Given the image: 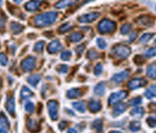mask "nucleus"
Instances as JSON below:
<instances>
[{
	"label": "nucleus",
	"mask_w": 156,
	"mask_h": 133,
	"mask_svg": "<svg viewBox=\"0 0 156 133\" xmlns=\"http://www.w3.org/2000/svg\"><path fill=\"white\" fill-rule=\"evenodd\" d=\"M58 13L55 11L46 12L40 15H37L34 17V25L37 27H45L54 24L57 20Z\"/></svg>",
	"instance_id": "f257e3e1"
},
{
	"label": "nucleus",
	"mask_w": 156,
	"mask_h": 133,
	"mask_svg": "<svg viewBox=\"0 0 156 133\" xmlns=\"http://www.w3.org/2000/svg\"><path fill=\"white\" fill-rule=\"evenodd\" d=\"M98 30L99 34H101V35L112 34L116 30V24L114 21L108 20V19H103L98 24Z\"/></svg>",
	"instance_id": "f03ea898"
},
{
	"label": "nucleus",
	"mask_w": 156,
	"mask_h": 133,
	"mask_svg": "<svg viewBox=\"0 0 156 133\" xmlns=\"http://www.w3.org/2000/svg\"><path fill=\"white\" fill-rule=\"evenodd\" d=\"M112 54L114 56H117L120 59H126L131 54V48L127 45L124 44H117L115 47H113L111 50Z\"/></svg>",
	"instance_id": "7ed1b4c3"
},
{
	"label": "nucleus",
	"mask_w": 156,
	"mask_h": 133,
	"mask_svg": "<svg viewBox=\"0 0 156 133\" xmlns=\"http://www.w3.org/2000/svg\"><path fill=\"white\" fill-rule=\"evenodd\" d=\"M47 109L50 118L52 120H57L59 118V104L56 101L51 100L47 102Z\"/></svg>",
	"instance_id": "20e7f679"
},
{
	"label": "nucleus",
	"mask_w": 156,
	"mask_h": 133,
	"mask_svg": "<svg viewBox=\"0 0 156 133\" xmlns=\"http://www.w3.org/2000/svg\"><path fill=\"white\" fill-rule=\"evenodd\" d=\"M36 66V58L34 56H28L21 62V68L24 72H32Z\"/></svg>",
	"instance_id": "39448f33"
},
{
	"label": "nucleus",
	"mask_w": 156,
	"mask_h": 133,
	"mask_svg": "<svg viewBox=\"0 0 156 133\" xmlns=\"http://www.w3.org/2000/svg\"><path fill=\"white\" fill-rule=\"evenodd\" d=\"M127 96H128V93L126 91H119L117 92H113L108 98V104L115 105V104L118 103L120 101L126 99Z\"/></svg>",
	"instance_id": "423d86ee"
},
{
	"label": "nucleus",
	"mask_w": 156,
	"mask_h": 133,
	"mask_svg": "<svg viewBox=\"0 0 156 133\" xmlns=\"http://www.w3.org/2000/svg\"><path fill=\"white\" fill-rule=\"evenodd\" d=\"M100 17L99 13H89V14H84L82 16H80L78 17V20L80 23L83 24H88V23H92L98 19Z\"/></svg>",
	"instance_id": "0eeeda50"
},
{
	"label": "nucleus",
	"mask_w": 156,
	"mask_h": 133,
	"mask_svg": "<svg viewBox=\"0 0 156 133\" xmlns=\"http://www.w3.org/2000/svg\"><path fill=\"white\" fill-rule=\"evenodd\" d=\"M5 110L11 115L15 116L16 113V101L13 95H7L5 101Z\"/></svg>",
	"instance_id": "6e6552de"
},
{
	"label": "nucleus",
	"mask_w": 156,
	"mask_h": 133,
	"mask_svg": "<svg viewBox=\"0 0 156 133\" xmlns=\"http://www.w3.org/2000/svg\"><path fill=\"white\" fill-rule=\"evenodd\" d=\"M146 83L147 82L143 78H134L128 83V88L130 90H136V89L145 86Z\"/></svg>",
	"instance_id": "1a4fd4ad"
},
{
	"label": "nucleus",
	"mask_w": 156,
	"mask_h": 133,
	"mask_svg": "<svg viewBox=\"0 0 156 133\" xmlns=\"http://www.w3.org/2000/svg\"><path fill=\"white\" fill-rule=\"evenodd\" d=\"M129 71H123L121 72L115 73L113 75V77L111 78L112 82H114L115 83H123L126 79H127L129 77Z\"/></svg>",
	"instance_id": "9d476101"
},
{
	"label": "nucleus",
	"mask_w": 156,
	"mask_h": 133,
	"mask_svg": "<svg viewBox=\"0 0 156 133\" xmlns=\"http://www.w3.org/2000/svg\"><path fill=\"white\" fill-rule=\"evenodd\" d=\"M63 49V45L59 40H53L48 45V52L50 54H55Z\"/></svg>",
	"instance_id": "9b49d317"
},
{
	"label": "nucleus",
	"mask_w": 156,
	"mask_h": 133,
	"mask_svg": "<svg viewBox=\"0 0 156 133\" xmlns=\"http://www.w3.org/2000/svg\"><path fill=\"white\" fill-rule=\"evenodd\" d=\"M41 4H42V1H40V0H31V1H28L24 5V8L27 11L34 12V11H36L40 8Z\"/></svg>",
	"instance_id": "f8f14e48"
},
{
	"label": "nucleus",
	"mask_w": 156,
	"mask_h": 133,
	"mask_svg": "<svg viewBox=\"0 0 156 133\" xmlns=\"http://www.w3.org/2000/svg\"><path fill=\"white\" fill-rule=\"evenodd\" d=\"M126 109H127V106H126V103H124V102L119 103L118 102V103H116V105L115 106V108L112 111V116L113 117H117V116L123 114L124 112H126Z\"/></svg>",
	"instance_id": "ddd939ff"
},
{
	"label": "nucleus",
	"mask_w": 156,
	"mask_h": 133,
	"mask_svg": "<svg viewBox=\"0 0 156 133\" xmlns=\"http://www.w3.org/2000/svg\"><path fill=\"white\" fill-rule=\"evenodd\" d=\"M88 107H89V110L92 113H97L101 110L102 108V105H101V102H98V101H95V100H91L88 104Z\"/></svg>",
	"instance_id": "4468645a"
},
{
	"label": "nucleus",
	"mask_w": 156,
	"mask_h": 133,
	"mask_svg": "<svg viewBox=\"0 0 156 133\" xmlns=\"http://www.w3.org/2000/svg\"><path fill=\"white\" fill-rule=\"evenodd\" d=\"M137 23L140 25H143V26H145V27H151V26L154 25V20L148 16H143V17H139Z\"/></svg>",
	"instance_id": "2eb2a0df"
},
{
	"label": "nucleus",
	"mask_w": 156,
	"mask_h": 133,
	"mask_svg": "<svg viewBox=\"0 0 156 133\" xmlns=\"http://www.w3.org/2000/svg\"><path fill=\"white\" fill-rule=\"evenodd\" d=\"M9 27H10V30L12 31V33L14 35H18V34L22 33L23 31V28H24V26L22 24L18 22H11Z\"/></svg>",
	"instance_id": "dca6fc26"
},
{
	"label": "nucleus",
	"mask_w": 156,
	"mask_h": 133,
	"mask_svg": "<svg viewBox=\"0 0 156 133\" xmlns=\"http://www.w3.org/2000/svg\"><path fill=\"white\" fill-rule=\"evenodd\" d=\"M77 1L78 0H60L59 2H57L55 4V7L58 9H63L65 7L75 5Z\"/></svg>",
	"instance_id": "f3484780"
},
{
	"label": "nucleus",
	"mask_w": 156,
	"mask_h": 133,
	"mask_svg": "<svg viewBox=\"0 0 156 133\" xmlns=\"http://www.w3.org/2000/svg\"><path fill=\"white\" fill-rule=\"evenodd\" d=\"M41 79H42V76L40 74H32L27 78V82L32 87L36 88V86L40 83Z\"/></svg>",
	"instance_id": "a211bd4d"
},
{
	"label": "nucleus",
	"mask_w": 156,
	"mask_h": 133,
	"mask_svg": "<svg viewBox=\"0 0 156 133\" xmlns=\"http://www.w3.org/2000/svg\"><path fill=\"white\" fill-rule=\"evenodd\" d=\"M82 94L83 93H82L81 90L78 88H72L67 91V97L69 99H77V98L80 97Z\"/></svg>",
	"instance_id": "6ab92c4d"
},
{
	"label": "nucleus",
	"mask_w": 156,
	"mask_h": 133,
	"mask_svg": "<svg viewBox=\"0 0 156 133\" xmlns=\"http://www.w3.org/2000/svg\"><path fill=\"white\" fill-rule=\"evenodd\" d=\"M94 92L98 96H103L106 93V83L104 82L98 83L94 87Z\"/></svg>",
	"instance_id": "aec40b11"
},
{
	"label": "nucleus",
	"mask_w": 156,
	"mask_h": 133,
	"mask_svg": "<svg viewBox=\"0 0 156 133\" xmlns=\"http://www.w3.org/2000/svg\"><path fill=\"white\" fill-rule=\"evenodd\" d=\"M83 35L80 33V32H73L72 34H70L69 36H68V40L71 43H78V42H80L82 39H83Z\"/></svg>",
	"instance_id": "412c9836"
},
{
	"label": "nucleus",
	"mask_w": 156,
	"mask_h": 133,
	"mask_svg": "<svg viewBox=\"0 0 156 133\" xmlns=\"http://www.w3.org/2000/svg\"><path fill=\"white\" fill-rule=\"evenodd\" d=\"M91 129L98 131V132H102L103 131V121H102V120L101 119L95 120L91 124Z\"/></svg>",
	"instance_id": "4be33fe9"
},
{
	"label": "nucleus",
	"mask_w": 156,
	"mask_h": 133,
	"mask_svg": "<svg viewBox=\"0 0 156 133\" xmlns=\"http://www.w3.org/2000/svg\"><path fill=\"white\" fill-rule=\"evenodd\" d=\"M20 96L23 100H27V99H30L34 96V92L27 86H23V88L21 89Z\"/></svg>",
	"instance_id": "5701e85b"
},
{
	"label": "nucleus",
	"mask_w": 156,
	"mask_h": 133,
	"mask_svg": "<svg viewBox=\"0 0 156 133\" xmlns=\"http://www.w3.org/2000/svg\"><path fill=\"white\" fill-rule=\"evenodd\" d=\"M146 75L152 80L156 79V66L155 64H152L146 68Z\"/></svg>",
	"instance_id": "b1692460"
},
{
	"label": "nucleus",
	"mask_w": 156,
	"mask_h": 133,
	"mask_svg": "<svg viewBox=\"0 0 156 133\" xmlns=\"http://www.w3.org/2000/svg\"><path fill=\"white\" fill-rule=\"evenodd\" d=\"M26 125H27V128H28L29 131H39L40 130L39 123H38V121L36 120L29 119Z\"/></svg>",
	"instance_id": "393cba45"
},
{
	"label": "nucleus",
	"mask_w": 156,
	"mask_h": 133,
	"mask_svg": "<svg viewBox=\"0 0 156 133\" xmlns=\"http://www.w3.org/2000/svg\"><path fill=\"white\" fill-rule=\"evenodd\" d=\"M72 107L80 113H84L86 111V103L84 102H75L72 103Z\"/></svg>",
	"instance_id": "a878e982"
},
{
	"label": "nucleus",
	"mask_w": 156,
	"mask_h": 133,
	"mask_svg": "<svg viewBox=\"0 0 156 133\" xmlns=\"http://www.w3.org/2000/svg\"><path fill=\"white\" fill-rule=\"evenodd\" d=\"M144 114V110L141 107L135 106V108H134L132 111H130V115L135 117V118H142Z\"/></svg>",
	"instance_id": "bb28decb"
},
{
	"label": "nucleus",
	"mask_w": 156,
	"mask_h": 133,
	"mask_svg": "<svg viewBox=\"0 0 156 133\" xmlns=\"http://www.w3.org/2000/svg\"><path fill=\"white\" fill-rule=\"evenodd\" d=\"M155 90V85H151L149 88L146 89V91H145V92H144V96H145L147 99H149V100L154 98L156 95Z\"/></svg>",
	"instance_id": "cd10ccee"
},
{
	"label": "nucleus",
	"mask_w": 156,
	"mask_h": 133,
	"mask_svg": "<svg viewBox=\"0 0 156 133\" xmlns=\"http://www.w3.org/2000/svg\"><path fill=\"white\" fill-rule=\"evenodd\" d=\"M0 127L2 128H9V121L8 119L6 118V116L3 113L0 112Z\"/></svg>",
	"instance_id": "c85d7f7f"
},
{
	"label": "nucleus",
	"mask_w": 156,
	"mask_h": 133,
	"mask_svg": "<svg viewBox=\"0 0 156 133\" xmlns=\"http://www.w3.org/2000/svg\"><path fill=\"white\" fill-rule=\"evenodd\" d=\"M129 130L133 132H136V131H139L141 130V123L139 121H131L130 124H129Z\"/></svg>",
	"instance_id": "c756f323"
},
{
	"label": "nucleus",
	"mask_w": 156,
	"mask_h": 133,
	"mask_svg": "<svg viewBox=\"0 0 156 133\" xmlns=\"http://www.w3.org/2000/svg\"><path fill=\"white\" fill-rule=\"evenodd\" d=\"M73 28V26H72V24H70V23H66V24H63L60 28H59V33L60 34H65V33H67L69 32V30H71Z\"/></svg>",
	"instance_id": "7c9ffc66"
},
{
	"label": "nucleus",
	"mask_w": 156,
	"mask_h": 133,
	"mask_svg": "<svg viewBox=\"0 0 156 133\" xmlns=\"http://www.w3.org/2000/svg\"><path fill=\"white\" fill-rule=\"evenodd\" d=\"M98 57H99V54H98L97 51L93 50V49L89 50V52H88V54H87V58L89 59V60H91V61L96 60V59H98Z\"/></svg>",
	"instance_id": "2f4dec72"
},
{
	"label": "nucleus",
	"mask_w": 156,
	"mask_h": 133,
	"mask_svg": "<svg viewBox=\"0 0 156 133\" xmlns=\"http://www.w3.org/2000/svg\"><path fill=\"white\" fill-rule=\"evenodd\" d=\"M152 38H153V34H150V33L144 34V35L140 37V43H142V44H146V43H148Z\"/></svg>",
	"instance_id": "473e14b6"
},
{
	"label": "nucleus",
	"mask_w": 156,
	"mask_h": 133,
	"mask_svg": "<svg viewBox=\"0 0 156 133\" xmlns=\"http://www.w3.org/2000/svg\"><path fill=\"white\" fill-rule=\"evenodd\" d=\"M131 28H132V25H131V24H129V23H126V24H124L122 26H121V34L122 35H127L130 31H131Z\"/></svg>",
	"instance_id": "72a5a7b5"
},
{
	"label": "nucleus",
	"mask_w": 156,
	"mask_h": 133,
	"mask_svg": "<svg viewBox=\"0 0 156 133\" xmlns=\"http://www.w3.org/2000/svg\"><path fill=\"white\" fill-rule=\"evenodd\" d=\"M45 45V42L44 41H40L38 43L34 44V52H37V53H42L44 51V48Z\"/></svg>",
	"instance_id": "f704fd0d"
},
{
	"label": "nucleus",
	"mask_w": 156,
	"mask_h": 133,
	"mask_svg": "<svg viewBox=\"0 0 156 133\" xmlns=\"http://www.w3.org/2000/svg\"><path fill=\"white\" fill-rule=\"evenodd\" d=\"M142 102H143V99L140 96H137V97H134V98L131 99L129 101V105H131V106H138Z\"/></svg>",
	"instance_id": "c9c22d12"
},
{
	"label": "nucleus",
	"mask_w": 156,
	"mask_h": 133,
	"mask_svg": "<svg viewBox=\"0 0 156 133\" xmlns=\"http://www.w3.org/2000/svg\"><path fill=\"white\" fill-rule=\"evenodd\" d=\"M34 104L32 102H27L24 105V110L28 113H33L34 111Z\"/></svg>",
	"instance_id": "e433bc0d"
},
{
	"label": "nucleus",
	"mask_w": 156,
	"mask_h": 133,
	"mask_svg": "<svg viewBox=\"0 0 156 133\" xmlns=\"http://www.w3.org/2000/svg\"><path fill=\"white\" fill-rule=\"evenodd\" d=\"M72 55V53L69 51V50H66V51H63L61 54V59L62 61H69Z\"/></svg>",
	"instance_id": "4c0bfd02"
},
{
	"label": "nucleus",
	"mask_w": 156,
	"mask_h": 133,
	"mask_svg": "<svg viewBox=\"0 0 156 133\" xmlns=\"http://www.w3.org/2000/svg\"><path fill=\"white\" fill-rule=\"evenodd\" d=\"M5 24H6V18L3 15V13L0 14V32H4L5 29Z\"/></svg>",
	"instance_id": "58836bf2"
},
{
	"label": "nucleus",
	"mask_w": 156,
	"mask_h": 133,
	"mask_svg": "<svg viewBox=\"0 0 156 133\" xmlns=\"http://www.w3.org/2000/svg\"><path fill=\"white\" fill-rule=\"evenodd\" d=\"M134 63L137 65H143L145 63V58L142 55H135L134 58Z\"/></svg>",
	"instance_id": "ea45409f"
},
{
	"label": "nucleus",
	"mask_w": 156,
	"mask_h": 133,
	"mask_svg": "<svg viewBox=\"0 0 156 133\" xmlns=\"http://www.w3.org/2000/svg\"><path fill=\"white\" fill-rule=\"evenodd\" d=\"M102 73H103V65L101 64H98L94 68V74L99 76Z\"/></svg>",
	"instance_id": "a19ab883"
},
{
	"label": "nucleus",
	"mask_w": 156,
	"mask_h": 133,
	"mask_svg": "<svg viewBox=\"0 0 156 133\" xmlns=\"http://www.w3.org/2000/svg\"><path fill=\"white\" fill-rule=\"evenodd\" d=\"M7 64H8V58H7V56L5 54L1 53L0 54V65L6 66Z\"/></svg>",
	"instance_id": "79ce46f5"
},
{
	"label": "nucleus",
	"mask_w": 156,
	"mask_h": 133,
	"mask_svg": "<svg viewBox=\"0 0 156 133\" xmlns=\"http://www.w3.org/2000/svg\"><path fill=\"white\" fill-rule=\"evenodd\" d=\"M86 50V44H81L80 45H78L76 48H75V52L78 55H81L83 54V52Z\"/></svg>",
	"instance_id": "37998d69"
},
{
	"label": "nucleus",
	"mask_w": 156,
	"mask_h": 133,
	"mask_svg": "<svg viewBox=\"0 0 156 133\" xmlns=\"http://www.w3.org/2000/svg\"><path fill=\"white\" fill-rule=\"evenodd\" d=\"M156 54V52H155V48L154 47V48H150V49H148V50H146L145 52H144V55L146 56V57H148V58H152V57H154Z\"/></svg>",
	"instance_id": "c03bdc74"
},
{
	"label": "nucleus",
	"mask_w": 156,
	"mask_h": 133,
	"mask_svg": "<svg viewBox=\"0 0 156 133\" xmlns=\"http://www.w3.org/2000/svg\"><path fill=\"white\" fill-rule=\"evenodd\" d=\"M97 45L98 46L99 49H102V50H103V49H105V48L107 47L108 44H107L106 41H105L103 38L100 37V38H98V39H97Z\"/></svg>",
	"instance_id": "a18cd8bd"
},
{
	"label": "nucleus",
	"mask_w": 156,
	"mask_h": 133,
	"mask_svg": "<svg viewBox=\"0 0 156 133\" xmlns=\"http://www.w3.org/2000/svg\"><path fill=\"white\" fill-rule=\"evenodd\" d=\"M56 70L58 71V72L64 74V73H67L68 72V71H69V66L66 65H61L57 66Z\"/></svg>",
	"instance_id": "49530a36"
},
{
	"label": "nucleus",
	"mask_w": 156,
	"mask_h": 133,
	"mask_svg": "<svg viewBox=\"0 0 156 133\" xmlns=\"http://www.w3.org/2000/svg\"><path fill=\"white\" fill-rule=\"evenodd\" d=\"M146 122L151 128H155V117L154 116H150L146 119Z\"/></svg>",
	"instance_id": "de8ad7c7"
},
{
	"label": "nucleus",
	"mask_w": 156,
	"mask_h": 133,
	"mask_svg": "<svg viewBox=\"0 0 156 133\" xmlns=\"http://www.w3.org/2000/svg\"><path fill=\"white\" fill-rule=\"evenodd\" d=\"M67 125H68L67 121H64V120H62V121H61V122L59 123L58 127H59V129H60L61 131H63V130H65V129H66Z\"/></svg>",
	"instance_id": "09e8293b"
},
{
	"label": "nucleus",
	"mask_w": 156,
	"mask_h": 133,
	"mask_svg": "<svg viewBox=\"0 0 156 133\" xmlns=\"http://www.w3.org/2000/svg\"><path fill=\"white\" fill-rule=\"evenodd\" d=\"M136 38H137V33H136V32H133V33H131L130 37H129V41H130V43L134 42Z\"/></svg>",
	"instance_id": "8fccbe9b"
},
{
	"label": "nucleus",
	"mask_w": 156,
	"mask_h": 133,
	"mask_svg": "<svg viewBox=\"0 0 156 133\" xmlns=\"http://www.w3.org/2000/svg\"><path fill=\"white\" fill-rule=\"evenodd\" d=\"M0 132H8V129L7 128H0Z\"/></svg>",
	"instance_id": "3c124183"
},
{
	"label": "nucleus",
	"mask_w": 156,
	"mask_h": 133,
	"mask_svg": "<svg viewBox=\"0 0 156 133\" xmlns=\"http://www.w3.org/2000/svg\"><path fill=\"white\" fill-rule=\"evenodd\" d=\"M65 111H66V112H68V113H69V115H70V116H74V115H75V113H74V112H73V111H70V110H65Z\"/></svg>",
	"instance_id": "603ef678"
},
{
	"label": "nucleus",
	"mask_w": 156,
	"mask_h": 133,
	"mask_svg": "<svg viewBox=\"0 0 156 133\" xmlns=\"http://www.w3.org/2000/svg\"><path fill=\"white\" fill-rule=\"evenodd\" d=\"M67 132H77V131L75 129H69V131H67Z\"/></svg>",
	"instance_id": "864d4df0"
},
{
	"label": "nucleus",
	"mask_w": 156,
	"mask_h": 133,
	"mask_svg": "<svg viewBox=\"0 0 156 133\" xmlns=\"http://www.w3.org/2000/svg\"><path fill=\"white\" fill-rule=\"evenodd\" d=\"M23 1V0H14V2L16 3V4H20V3H22Z\"/></svg>",
	"instance_id": "5fc2aeb1"
},
{
	"label": "nucleus",
	"mask_w": 156,
	"mask_h": 133,
	"mask_svg": "<svg viewBox=\"0 0 156 133\" xmlns=\"http://www.w3.org/2000/svg\"><path fill=\"white\" fill-rule=\"evenodd\" d=\"M2 85H3V83H2V80L0 79V90L2 89Z\"/></svg>",
	"instance_id": "6e6d98bb"
},
{
	"label": "nucleus",
	"mask_w": 156,
	"mask_h": 133,
	"mask_svg": "<svg viewBox=\"0 0 156 133\" xmlns=\"http://www.w3.org/2000/svg\"><path fill=\"white\" fill-rule=\"evenodd\" d=\"M2 4V0H0V5Z\"/></svg>",
	"instance_id": "4d7b16f0"
},
{
	"label": "nucleus",
	"mask_w": 156,
	"mask_h": 133,
	"mask_svg": "<svg viewBox=\"0 0 156 133\" xmlns=\"http://www.w3.org/2000/svg\"><path fill=\"white\" fill-rule=\"evenodd\" d=\"M0 47H1V44H0Z\"/></svg>",
	"instance_id": "13d9d810"
}]
</instances>
